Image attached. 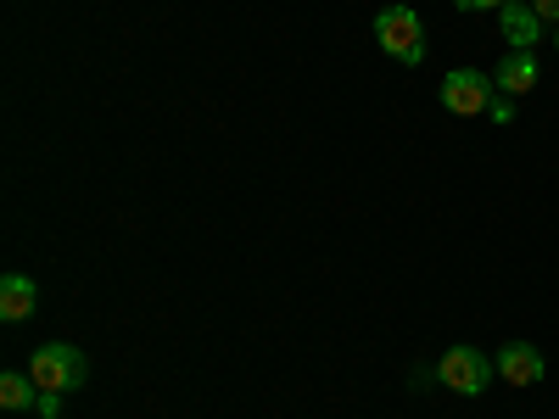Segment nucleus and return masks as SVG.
I'll return each instance as SVG.
<instances>
[{
  "mask_svg": "<svg viewBox=\"0 0 559 419\" xmlns=\"http://www.w3.org/2000/svg\"><path fill=\"white\" fill-rule=\"evenodd\" d=\"M34 308H39V286L28 274H7V279H0V319L23 324V319H34Z\"/></svg>",
  "mask_w": 559,
  "mask_h": 419,
  "instance_id": "0eeeda50",
  "label": "nucleus"
},
{
  "mask_svg": "<svg viewBox=\"0 0 559 419\" xmlns=\"http://www.w3.org/2000/svg\"><path fill=\"white\" fill-rule=\"evenodd\" d=\"M498 28L509 39V51H532V45L543 39V17L526 7V0H509V7L498 12Z\"/></svg>",
  "mask_w": 559,
  "mask_h": 419,
  "instance_id": "423d86ee",
  "label": "nucleus"
},
{
  "mask_svg": "<svg viewBox=\"0 0 559 419\" xmlns=\"http://www.w3.org/2000/svg\"><path fill=\"white\" fill-rule=\"evenodd\" d=\"M34 408H39L45 419H57V414H62V392H39V403H34Z\"/></svg>",
  "mask_w": 559,
  "mask_h": 419,
  "instance_id": "9b49d317",
  "label": "nucleus"
},
{
  "mask_svg": "<svg viewBox=\"0 0 559 419\" xmlns=\"http://www.w3.org/2000/svg\"><path fill=\"white\" fill-rule=\"evenodd\" d=\"M532 12H537L543 23H554V28H559V0H532Z\"/></svg>",
  "mask_w": 559,
  "mask_h": 419,
  "instance_id": "ddd939ff",
  "label": "nucleus"
},
{
  "mask_svg": "<svg viewBox=\"0 0 559 419\" xmlns=\"http://www.w3.org/2000/svg\"><path fill=\"white\" fill-rule=\"evenodd\" d=\"M376 39H381V51L403 68L426 62V23H419L414 7H381L376 12Z\"/></svg>",
  "mask_w": 559,
  "mask_h": 419,
  "instance_id": "f03ea898",
  "label": "nucleus"
},
{
  "mask_svg": "<svg viewBox=\"0 0 559 419\" xmlns=\"http://www.w3.org/2000/svg\"><path fill=\"white\" fill-rule=\"evenodd\" d=\"M492 96H498V89H492V79L481 68H453L442 79V107L459 112V118H481L492 107Z\"/></svg>",
  "mask_w": 559,
  "mask_h": 419,
  "instance_id": "20e7f679",
  "label": "nucleus"
},
{
  "mask_svg": "<svg viewBox=\"0 0 559 419\" xmlns=\"http://www.w3.org/2000/svg\"><path fill=\"white\" fill-rule=\"evenodd\" d=\"M492 358H481V347H448L442 358H437V381L448 386V392H459V397H481L487 392V381H492Z\"/></svg>",
  "mask_w": 559,
  "mask_h": 419,
  "instance_id": "7ed1b4c3",
  "label": "nucleus"
},
{
  "mask_svg": "<svg viewBox=\"0 0 559 419\" xmlns=\"http://www.w3.org/2000/svg\"><path fill=\"white\" fill-rule=\"evenodd\" d=\"M28 375H34V386L39 392H79L84 381H90V363H84V352L79 347H68V342H45V347H34V358H28Z\"/></svg>",
  "mask_w": 559,
  "mask_h": 419,
  "instance_id": "f257e3e1",
  "label": "nucleus"
},
{
  "mask_svg": "<svg viewBox=\"0 0 559 419\" xmlns=\"http://www.w3.org/2000/svg\"><path fill=\"white\" fill-rule=\"evenodd\" d=\"M498 123H509V118H515V96H492V107H487Z\"/></svg>",
  "mask_w": 559,
  "mask_h": 419,
  "instance_id": "f8f14e48",
  "label": "nucleus"
},
{
  "mask_svg": "<svg viewBox=\"0 0 559 419\" xmlns=\"http://www.w3.org/2000/svg\"><path fill=\"white\" fill-rule=\"evenodd\" d=\"M0 403H7L12 414H23V408L39 403V386H34L28 369H7V375H0Z\"/></svg>",
  "mask_w": 559,
  "mask_h": 419,
  "instance_id": "1a4fd4ad",
  "label": "nucleus"
},
{
  "mask_svg": "<svg viewBox=\"0 0 559 419\" xmlns=\"http://www.w3.org/2000/svg\"><path fill=\"white\" fill-rule=\"evenodd\" d=\"M537 62H532V51H509L498 68H492V84L503 89V96H526V89H537Z\"/></svg>",
  "mask_w": 559,
  "mask_h": 419,
  "instance_id": "6e6552de",
  "label": "nucleus"
},
{
  "mask_svg": "<svg viewBox=\"0 0 559 419\" xmlns=\"http://www.w3.org/2000/svg\"><path fill=\"white\" fill-rule=\"evenodd\" d=\"M554 45H559V34H554Z\"/></svg>",
  "mask_w": 559,
  "mask_h": 419,
  "instance_id": "4468645a",
  "label": "nucleus"
},
{
  "mask_svg": "<svg viewBox=\"0 0 559 419\" xmlns=\"http://www.w3.org/2000/svg\"><path fill=\"white\" fill-rule=\"evenodd\" d=\"M498 375L509 381V386H537L543 375H548V363H543V352L532 347V342H503L498 347Z\"/></svg>",
  "mask_w": 559,
  "mask_h": 419,
  "instance_id": "39448f33",
  "label": "nucleus"
},
{
  "mask_svg": "<svg viewBox=\"0 0 559 419\" xmlns=\"http://www.w3.org/2000/svg\"><path fill=\"white\" fill-rule=\"evenodd\" d=\"M453 7H459V12H503L509 0H453Z\"/></svg>",
  "mask_w": 559,
  "mask_h": 419,
  "instance_id": "9d476101",
  "label": "nucleus"
}]
</instances>
